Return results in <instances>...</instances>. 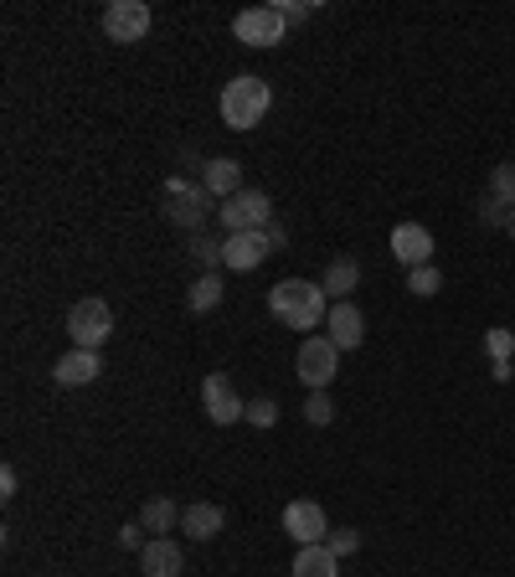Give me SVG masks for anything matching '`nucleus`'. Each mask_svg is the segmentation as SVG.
<instances>
[{"label":"nucleus","instance_id":"f257e3e1","mask_svg":"<svg viewBox=\"0 0 515 577\" xmlns=\"http://www.w3.org/2000/svg\"><path fill=\"white\" fill-rule=\"evenodd\" d=\"M268 310H274V319L289 325V330H319L325 315H330V294L310 279H284L268 289Z\"/></svg>","mask_w":515,"mask_h":577},{"label":"nucleus","instance_id":"f03ea898","mask_svg":"<svg viewBox=\"0 0 515 577\" xmlns=\"http://www.w3.org/2000/svg\"><path fill=\"white\" fill-rule=\"evenodd\" d=\"M274 103V88L258 78V73H238V78L222 88V124L227 129H258L263 114Z\"/></svg>","mask_w":515,"mask_h":577},{"label":"nucleus","instance_id":"7ed1b4c3","mask_svg":"<svg viewBox=\"0 0 515 577\" xmlns=\"http://www.w3.org/2000/svg\"><path fill=\"white\" fill-rule=\"evenodd\" d=\"M160 201H165V222L186 227L191 238H197L201 227H206V217L217 212V206H212L217 197H212L201 180H191V176H171L165 186H160Z\"/></svg>","mask_w":515,"mask_h":577},{"label":"nucleus","instance_id":"20e7f679","mask_svg":"<svg viewBox=\"0 0 515 577\" xmlns=\"http://www.w3.org/2000/svg\"><path fill=\"white\" fill-rule=\"evenodd\" d=\"M67 336H73L78 351H103L114 340V310L103 299H78L67 310Z\"/></svg>","mask_w":515,"mask_h":577},{"label":"nucleus","instance_id":"39448f33","mask_svg":"<svg viewBox=\"0 0 515 577\" xmlns=\"http://www.w3.org/2000/svg\"><path fill=\"white\" fill-rule=\"evenodd\" d=\"M217 222L227 227V238L233 233H263L274 222V201H268V191H258V186H242L238 197H227L217 206Z\"/></svg>","mask_w":515,"mask_h":577},{"label":"nucleus","instance_id":"423d86ee","mask_svg":"<svg viewBox=\"0 0 515 577\" xmlns=\"http://www.w3.org/2000/svg\"><path fill=\"white\" fill-rule=\"evenodd\" d=\"M294 366H299V381H304L310 392H325V387L336 381V372H340L336 340H330V336H304V340H299Z\"/></svg>","mask_w":515,"mask_h":577},{"label":"nucleus","instance_id":"0eeeda50","mask_svg":"<svg viewBox=\"0 0 515 577\" xmlns=\"http://www.w3.org/2000/svg\"><path fill=\"white\" fill-rule=\"evenodd\" d=\"M150 26H155V11H150L145 0H109V5H103V37L120 41V47L145 41Z\"/></svg>","mask_w":515,"mask_h":577},{"label":"nucleus","instance_id":"6e6552de","mask_svg":"<svg viewBox=\"0 0 515 577\" xmlns=\"http://www.w3.org/2000/svg\"><path fill=\"white\" fill-rule=\"evenodd\" d=\"M233 37H238L242 47H278V41L289 37V21L278 16V5H248V11H238V21H233Z\"/></svg>","mask_w":515,"mask_h":577},{"label":"nucleus","instance_id":"1a4fd4ad","mask_svg":"<svg viewBox=\"0 0 515 577\" xmlns=\"http://www.w3.org/2000/svg\"><path fill=\"white\" fill-rule=\"evenodd\" d=\"M201 407H206V418L217 423V428H233L238 418H248V402L238 398V387L227 372H212V377L201 381Z\"/></svg>","mask_w":515,"mask_h":577},{"label":"nucleus","instance_id":"9d476101","mask_svg":"<svg viewBox=\"0 0 515 577\" xmlns=\"http://www.w3.org/2000/svg\"><path fill=\"white\" fill-rule=\"evenodd\" d=\"M284 537L299 541V547H315V541H330V516L315 500H289L284 505Z\"/></svg>","mask_w":515,"mask_h":577},{"label":"nucleus","instance_id":"9b49d317","mask_svg":"<svg viewBox=\"0 0 515 577\" xmlns=\"http://www.w3.org/2000/svg\"><path fill=\"white\" fill-rule=\"evenodd\" d=\"M392 259L413 274L423 263H434V233L423 227V222H397L392 227Z\"/></svg>","mask_w":515,"mask_h":577},{"label":"nucleus","instance_id":"f8f14e48","mask_svg":"<svg viewBox=\"0 0 515 577\" xmlns=\"http://www.w3.org/2000/svg\"><path fill=\"white\" fill-rule=\"evenodd\" d=\"M268 253H274L268 233H233V238H222V268H233V274H253Z\"/></svg>","mask_w":515,"mask_h":577},{"label":"nucleus","instance_id":"ddd939ff","mask_svg":"<svg viewBox=\"0 0 515 577\" xmlns=\"http://www.w3.org/2000/svg\"><path fill=\"white\" fill-rule=\"evenodd\" d=\"M325 336L336 340V351H361V340H366V315H361L351 299H340V304H330V315H325Z\"/></svg>","mask_w":515,"mask_h":577},{"label":"nucleus","instance_id":"4468645a","mask_svg":"<svg viewBox=\"0 0 515 577\" xmlns=\"http://www.w3.org/2000/svg\"><path fill=\"white\" fill-rule=\"evenodd\" d=\"M180 567H186L180 541H171V537H150V541H145V552H139V573H145V577H180Z\"/></svg>","mask_w":515,"mask_h":577},{"label":"nucleus","instance_id":"2eb2a0df","mask_svg":"<svg viewBox=\"0 0 515 577\" xmlns=\"http://www.w3.org/2000/svg\"><path fill=\"white\" fill-rule=\"evenodd\" d=\"M99 372H103L99 351H78V346H73V351L52 366V381H58V387H88V381H99Z\"/></svg>","mask_w":515,"mask_h":577},{"label":"nucleus","instance_id":"dca6fc26","mask_svg":"<svg viewBox=\"0 0 515 577\" xmlns=\"http://www.w3.org/2000/svg\"><path fill=\"white\" fill-rule=\"evenodd\" d=\"M201 186L212 191L217 201H227V197H238L242 191V165L233 155H217V160H206L201 165Z\"/></svg>","mask_w":515,"mask_h":577},{"label":"nucleus","instance_id":"f3484780","mask_svg":"<svg viewBox=\"0 0 515 577\" xmlns=\"http://www.w3.org/2000/svg\"><path fill=\"white\" fill-rule=\"evenodd\" d=\"M222 505H212V500H197V505H186L180 511V531L186 537H197V541H212V537H222Z\"/></svg>","mask_w":515,"mask_h":577},{"label":"nucleus","instance_id":"a211bd4d","mask_svg":"<svg viewBox=\"0 0 515 577\" xmlns=\"http://www.w3.org/2000/svg\"><path fill=\"white\" fill-rule=\"evenodd\" d=\"M139 526H145L150 537H171V526H180V505L171 496H150L139 505Z\"/></svg>","mask_w":515,"mask_h":577},{"label":"nucleus","instance_id":"6ab92c4d","mask_svg":"<svg viewBox=\"0 0 515 577\" xmlns=\"http://www.w3.org/2000/svg\"><path fill=\"white\" fill-rule=\"evenodd\" d=\"M319 289L330 294V304H340V299H351L361 289V263L356 259H336L330 268H325V279H319Z\"/></svg>","mask_w":515,"mask_h":577},{"label":"nucleus","instance_id":"aec40b11","mask_svg":"<svg viewBox=\"0 0 515 577\" xmlns=\"http://www.w3.org/2000/svg\"><path fill=\"white\" fill-rule=\"evenodd\" d=\"M294 577H340V557L325 547V541L299 547V552H294Z\"/></svg>","mask_w":515,"mask_h":577},{"label":"nucleus","instance_id":"412c9836","mask_svg":"<svg viewBox=\"0 0 515 577\" xmlns=\"http://www.w3.org/2000/svg\"><path fill=\"white\" fill-rule=\"evenodd\" d=\"M222 304V274H197L191 289H186V310L191 315H212Z\"/></svg>","mask_w":515,"mask_h":577},{"label":"nucleus","instance_id":"4be33fe9","mask_svg":"<svg viewBox=\"0 0 515 577\" xmlns=\"http://www.w3.org/2000/svg\"><path fill=\"white\" fill-rule=\"evenodd\" d=\"M485 197H495L500 206H515V165L511 160H500L495 171H490V191Z\"/></svg>","mask_w":515,"mask_h":577},{"label":"nucleus","instance_id":"5701e85b","mask_svg":"<svg viewBox=\"0 0 515 577\" xmlns=\"http://www.w3.org/2000/svg\"><path fill=\"white\" fill-rule=\"evenodd\" d=\"M407 289H413L417 299H434L438 289H443V274H438V263H423V268H413V274H407Z\"/></svg>","mask_w":515,"mask_h":577},{"label":"nucleus","instance_id":"b1692460","mask_svg":"<svg viewBox=\"0 0 515 577\" xmlns=\"http://www.w3.org/2000/svg\"><path fill=\"white\" fill-rule=\"evenodd\" d=\"M304 423H315V428L336 423V402H330V392H310V398H304Z\"/></svg>","mask_w":515,"mask_h":577},{"label":"nucleus","instance_id":"393cba45","mask_svg":"<svg viewBox=\"0 0 515 577\" xmlns=\"http://www.w3.org/2000/svg\"><path fill=\"white\" fill-rule=\"evenodd\" d=\"M485 351H490V361H515V330H505V325L485 330Z\"/></svg>","mask_w":515,"mask_h":577},{"label":"nucleus","instance_id":"a878e982","mask_svg":"<svg viewBox=\"0 0 515 577\" xmlns=\"http://www.w3.org/2000/svg\"><path fill=\"white\" fill-rule=\"evenodd\" d=\"M191 259L206 268V274H217V263H222V242L217 238H206V233H197L191 238Z\"/></svg>","mask_w":515,"mask_h":577},{"label":"nucleus","instance_id":"bb28decb","mask_svg":"<svg viewBox=\"0 0 515 577\" xmlns=\"http://www.w3.org/2000/svg\"><path fill=\"white\" fill-rule=\"evenodd\" d=\"M248 423H253V428H274V423H278V402L274 398H253V402H248Z\"/></svg>","mask_w":515,"mask_h":577},{"label":"nucleus","instance_id":"cd10ccee","mask_svg":"<svg viewBox=\"0 0 515 577\" xmlns=\"http://www.w3.org/2000/svg\"><path fill=\"white\" fill-rule=\"evenodd\" d=\"M336 557H356L361 552V531H330V541H325Z\"/></svg>","mask_w":515,"mask_h":577},{"label":"nucleus","instance_id":"c85d7f7f","mask_svg":"<svg viewBox=\"0 0 515 577\" xmlns=\"http://www.w3.org/2000/svg\"><path fill=\"white\" fill-rule=\"evenodd\" d=\"M505 217H511V206H500L495 197L479 201V222H485V227H500V233H505Z\"/></svg>","mask_w":515,"mask_h":577},{"label":"nucleus","instance_id":"c756f323","mask_svg":"<svg viewBox=\"0 0 515 577\" xmlns=\"http://www.w3.org/2000/svg\"><path fill=\"white\" fill-rule=\"evenodd\" d=\"M145 541H150V531H145L139 520H129V526L120 531V547H124V552H145Z\"/></svg>","mask_w":515,"mask_h":577},{"label":"nucleus","instance_id":"7c9ffc66","mask_svg":"<svg viewBox=\"0 0 515 577\" xmlns=\"http://www.w3.org/2000/svg\"><path fill=\"white\" fill-rule=\"evenodd\" d=\"M310 11H315V5H299V0H278V16L289 21V26H299V21H310Z\"/></svg>","mask_w":515,"mask_h":577},{"label":"nucleus","instance_id":"2f4dec72","mask_svg":"<svg viewBox=\"0 0 515 577\" xmlns=\"http://www.w3.org/2000/svg\"><path fill=\"white\" fill-rule=\"evenodd\" d=\"M16 485H21V479H16V469L5 464V469H0V500H11V496H16Z\"/></svg>","mask_w":515,"mask_h":577},{"label":"nucleus","instance_id":"473e14b6","mask_svg":"<svg viewBox=\"0 0 515 577\" xmlns=\"http://www.w3.org/2000/svg\"><path fill=\"white\" fill-rule=\"evenodd\" d=\"M263 233H268V242H274V248H284V242H289V227H284V222H268Z\"/></svg>","mask_w":515,"mask_h":577},{"label":"nucleus","instance_id":"72a5a7b5","mask_svg":"<svg viewBox=\"0 0 515 577\" xmlns=\"http://www.w3.org/2000/svg\"><path fill=\"white\" fill-rule=\"evenodd\" d=\"M490 377H495V381H511L515 377V361H490Z\"/></svg>","mask_w":515,"mask_h":577},{"label":"nucleus","instance_id":"f704fd0d","mask_svg":"<svg viewBox=\"0 0 515 577\" xmlns=\"http://www.w3.org/2000/svg\"><path fill=\"white\" fill-rule=\"evenodd\" d=\"M505 238L515 242V206H511V217H505Z\"/></svg>","mask_w":515,"mask_h":577}]
</instances>
